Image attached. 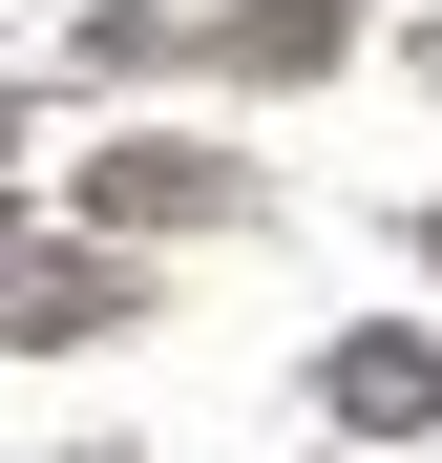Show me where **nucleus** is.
Wrapping results in <instances>:
<instances>
[{"mask_svg":"<svg viewBox=\"0 0 442 463\" xmlns=\"http://www.w3.org/2000/svg\"><path fill=\"white\" fill-rule=\"evenodd\" d=\"M337 401H358V421H442V358H421V337H358Z\"/></svg>","mask_w":442,"mask_h":463,"instance_id":"obj_1","label":"nucleus"}]
</instances>
